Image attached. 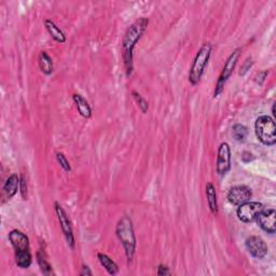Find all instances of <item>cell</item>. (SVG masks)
Returning a JSON list of instances; mask_svg holds the SVG:
<instances>
[{"mask_svg": "<svg viewBox=\"0 0 276 276\" xmlns=\"http://www.w3.org/2000/svg\"><path fill=\"white\" fill-rule=\"evenodd\" d=\"M56 160L58 162V164L61 165L62 169L65 172H70L71 171V166L69 164V161L67 160L66 155L63 154V152H57L56 154Z\"/></svg>", "mask_w": 276, "mask_h": 276, "instance_id": "cell-23", "label": "cell"}, {"mask_svg": "<svg viewBox=\"0 0 276 276\" xmlns=\"http://www.w3.org/2000/svg\"><path fill=\"white\" fill-rule=\"evenodd\" d=\"M80 275L81 276H91L92 275V271L90 270V268L87 267V265H82V270H81V272H80Z\"/></svg>", "mask_w": 276, "mask_h": 276, "instance_id": "cell-27", "label": "cell"}, {"mask_svg": "<svg viewBox=\"0 0 276 276\" xmlns=\"http://www.w3.org/2000/svg\"><path fill=\"white\" fill-rule=\"evenodd\" d=\"M206 196L207 203L211 211V214H218V201H217V192L213 182H207L206 184Z\"/></svg>", "mask_w": 276, "mask_h": 276, "instance_id": "cell-16", "label": "cell"}, {"mask_svg": "<svg viewBox=\"0 0 276 276\" xmlns=\"http://www.w3.org/2000/svg\"><path fill=\"white\" fill-rule=\"evenodd\" d=\"M251 65H253V62H251V57H248L247 60L245 61V63L243 64V66L241 67V71H240V76H245V73L247 72Z\"/></svg>", "mask_w": 276, "mask_h": 276, "instance_id": "cell-25", "label": "cell"}, {"mask_svg": "<svg viewBox=\"0 0 276 276\" xmlns=\"http://www.w3.org/2000/svg\"><path fill=\"white\" fill-rule=\"evenodd\" d=\"M216 170L219 176H225L231 170V148L228 142H221L218 148Z\"/></svg>", "mask_w": 276, "mask_h": 276, "instance_id": "cell-8", "label": "cell"}, {"mask_svg": "<svg viewBox=\"0 0 276 276\" xmlns=\"http://www.w3.org/2000/svg\"><path fill=\"white\" fill-rule=\"evenodd\" d=\"M54 206H55V213L57 216V219L58 221H60L61 230H62L64 236H65L69 248L75 249L76 241H75V235H73V230H72V226L70 224V220H69L66 211L64 210L63 207L58 204L57 202H55Z\"/></svg>", "mask_w": 276, "mask_h": 276, "instance_id": "cell-7", "label": "cell"}, {"mask_svg": "<svg viewBox=\"0 0 276 276\" xmlns=\"http://www.w3.org/2000/svg\"><path fill=\"white\" fill-rule=\"evenodd\" d=\"M156 274L160 275V276H166V275H171V271L170 268L167 267V265L164 264H160L159 267H157V271H156Z\"/></svg>", "mask_w": 276, "mask_h": 276, "instance_id": "cell-26", "label": "cell"}, {"mask_svg": "<svg viewBox=\"0 0 276 276\" xmlns=\"http://www.w3.org/2000/svg\"><path fill=\"white\" fill-rule=\"evenodd\" d=\"M241 52H242L241 49H235V50L230 54L228 60L225 61V64L223 68V71H221L220 76L218 78V81H217L216 83V87H215V92H214L215 98L218 97L221 93H223L226 81L229 80V78L234 71V68L236 66V64H238V61L241 56Z\"/></svg>", "mask_w": 276, "mask_h": 276, "instance_id": "cell-5", "label": "cell"}, {"mask_svg": "<svg viewBox=\"0 0 276 276\" xmlns=\"http://www.w3.org/2000/svg\"><path fill=\"white\" fill-rule=\"evenodd\" d=\"M211 50H213L211 44L209 42H205L203 46L200 48L198 53H196L194 61L192 63V66L189 71V82L192 86H196L200 82L207 64H208L211 55Z\"/></svg>", "mask_w": 276, "mask_h": 276, "instance_id": "cell-3", "label": "cell"}, {"mask_svg": "<svg viewBox=\"0 0 276 276\" xmlns=\"http://www.w3.org/2000/svg\"><path fill=\"white\" fill-rule=\"evenodd\" d=\"M253 198V191L247 186H235L228 192L226 199L232 205L239 206Z\"/></svg>", "mask_w": 276, "mask_h": 276, "instance_id": "cell-9", "label": "cell"}, {"mask_svg": "<svg viewBox=\"0 0 276 276\" xmlns=\"http://www.w3.org/2000/svg\"><path fill=\"white\" fill-rule=\"evenodd\" d=\"M38 64L40 70L44 73V75L50 76L53 72V61L51 56L46 51H42L39 54L38 57Z\"/></svg>", "mask_w": 276, "mask_h": 276, "instance_id": "cell-17", "label": "cell"}, {"mask_svg": "<svg viewBox=\"0 0 276 276\" xmlns=\"http://www.w3.org/2000/svg\"><path fill=\"white\" fill-rule=\"evenodd\" d=\"M148 18L139 17L127 28L122 41V57L124 63L125 73L130 77L133 72V51L136 43L140 40L148 26Z\"/></svg>", "mask_w": 276, "mask_h": 276, "instance_id": "cell-1", "label": "cell"}, {"mask_svg": "<svg viewBox=\"0 0 276 276\" xmlns=\"http://www.w3.org/2000/svg\"><path fill=\"white\" fill-rule=\"evenodd\" d=\"M258 225L264 232L269 234H274L276 231L275 226V209L273 208H263L257 216Z\"/></svg>", "mask_w": 276, "mask_h": 276, "instance_id": "cell-11", "label": "cell"}, {"mask_svg": "<svg viewBox=\"0 0 276 276\" xmlns=\"http://www.w3.org/2000/svg\"><path fill=\"white\" fill-rule=\"evenodd\" d=\"M132 95H133V97H134V100L136 101L137 105H138V107H139V109L141 110V112L146 113L148 111V108H149L147 101L139 94V93H137L135 91L132 92Z\"/></svg>", "mask_w": 276, "mask_h": 276, "instance_id": "cell-22", "label": "cell"}, {"mask_svg": "<svg viewBox=\"0 0 276 276\" xmlns=\"http://www.w3.org/2000/svg\"><path fill=\"white\" fill-rule=\"evenodd\" d=\"M19 188V177L17 174L10 175L6 182H4L2 188V196L3 199L11 200Z\"/></svg>", "mask_w": 276, "mask_h": 276, "instance_id": "cell-13", "label": "cell"}, {"mask_svg": "<svg viewBox=\"0 0 276 276\" xmlns=\"http://www.w3.org/2000/svg\"><path fill=\"white\" fill-rule=\"evenodd\" d=\"M19 190H21V195L23 200L27 199V182H26V178L25 175L22 174L21 177H19Z\"/></svg>", "mask_w": 276, "mask_h": 276, "instance_id": "cell-24", "label": "cell"}, {"mask_svg": "<svg viewBox=\"0 0 276 276\" xmlns=\"http://www.w3.org/2000/svg\"><path fill=\"white\" fill-rule=\"evenodd\" d=\"M72 100H73V103L76 104V107L78 109L79 115H80L83 118H86V119L91 118V116H92L91 106L88 105V103L85 97H83L80 94H77V93H75V94L72 95Z\"/></svg>", "mask_w": 276, "mask_h": 276, "instance_id": "cell-14", "label": "cell"}, {"mask_svg": "<svg viewBox=\"0 0 276 276\" xmlns=\"http://www.w3.org/2000/svg\"><path fill=\"white\" fill-rule=\"evenodd\" d=\"M255 133L258 140L264 146L272 147L276 144V125L273 118L258 117L255 122Z\"/></svg>", "mask_w": 276, "mask_h": 276, "instance_id": "cell-4", "label": "cell"}, {"mask_svg": "<svg viewBox=\"0 0 276 276\" xmlns=\"http://www.w3.org/2000/svg\"><path fill=\"white\" fill-rule=\"evenodd\" d=\"M272 115H273V117L275 116V105H273V107H272Z\"/></svg>", "mask_w": 276, "mask_h": 276, "instance_id": "cell-28", "label": "cell"}, {"mask_svg": "<svg viewBox=\"0 0 276 276\" xmlns=\"http://www.w3.org/2000/svg\"><path fill=\"white\" fill-rule=\"evenodd\" d=\"M9 240L11 242L13 248L16 251L29 250V240L26 234L18 230H12L9 233Z\"/></svg>", "mask_w": 276, "mask_h": 276, "instance_id": "cell-12", "label": "cell"}, {"mask_svg": "<svg viewBox=\"0 0 276 276\" xmlns=\"http://www.w3.org/2000/svg\"><path fill=\"white\" fill-rule=\"evenodd\" d=\"M245 244L248 253L255 258L263 259L265 256L268 255V245L265 244V242L261 238H259V236H249V238L246 240Z\"/></svg>", "mask_w": 276, "mask_h": 276, "instance_id": "cell-10", "label": "cell"}, {"mask_svg": "<svg viewBox=\"0 0 276 276\" xmlns=\"http://www.w3.org/2000/svg\"><path fill=\"white\" fill-rule=\"evenodd\" d=\"M264 208V206L260 202H245V203L238 206L236 215L238 218L245 224L254 223L257 219V216L261 210Z\"/></svg>", "mask_w": 276, "mask_h": 276, "instance_id": "cell-6", "label": "cell"}, {"mask_svg": "<svg viewBox=\"0 0 276 276\" xmlns=\"http://www.w3.org/2000/svg\"><path fill=\"white\" fill-rule=\"evenodd\" d=\"M44 26H46L48 33L50 34V36L54 39V40L60 43L66 42L65 34H64L62 29L58 27L52 19H46V21H44Z\"/></svg>", "mask_w": 276, "mask_h": 276, "instance_id": "cell-15", "label": "cell"}, {"mask_svg": "<svg viewBox=\"0 0 276 276\" xmlns=\"http://www.w3.org/2000/svg\"><path fill=\"white\" fill-rule=\"evenodd\" d=\"M16 262L17 267L22 269H27L31 267L33 262V257L29 250H22L16 251Z\"/></svg>", "mask_w": 276, "mask_h": 276, "instance_id": "cell-19", "label": "cell"}, {"mask_svg": "<svg viewBox=\"0 0 276 276\" xmlns=\"http://www.w3.org/2000/svg\"><path fill=\"white\" fill-rule=\"evenodd\" d=\"M232 133H233V137L235 138L236 141L239 142H244L246 139H247L248 136V130L247 127L243 124H234L232 127Z\"/></svg>", "mask_w": 276, "mask_h": 276, "instance_id": "cell-21", "label": "cell"}, {"mask_svg": "<svg viewBox=\"0 0 276 276\" xmlns=\"http://www.w3.org/2000/svg\"><path fill=\"white\" fill-rule=\"evenodd\" d=\"M36 257H37V262L39 264V267H40L41 272L44 275H51L53 273L52 267H51V264L49 263V261L47 259L46 254H44V251L42 249L38 250Z\"/></svg>", "mask_w": 276, "mask_h": 276, "instance_id": "cell-20", "label": "cell"}, {"mask_svg": "<svg viewBox=\"0 0 276 276\" xmlns=\"http://www.w3.org/2000/svg\"><path fill=\"white\" fill-rule=\"evenodd\" d=\"M97 258H98V261H100V263L103 265L104 268H105V270L110 275H116L118 274V272H119V267H118L115 261L108 257L107 255L103 254V253H98Z\"/></svg>", "mask_w": 276, "mask_h": 276, "instance_id": "cell-18", "label": "cell"}, {"mask_svg": "<svg viewBox=\"0 0 276 276\" xmlns=\"http://www.w3.org/2000/svg\"><path fill=\"white\" fill-rule=\"evenodd\" d=\"M116 234L118 239L123 245V248L125 251V256L127 261H132L135 255L136 250V236L134 233V226L130 217L123 216L122 218L118 221Z\"/></svg>", "mask_w": 276, "mask_h": 276, "instance_id": "cell-2", "label": "cell"}]
</instances>
